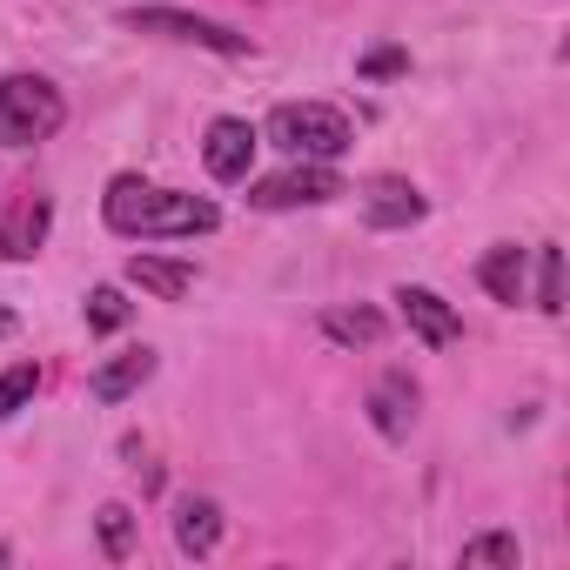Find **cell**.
I'll return each mask as SVG.
<instances>
[{"label": "cell", "mask_w": 570, "mask_h": 570, "mask_svg": "<svg viewBox=\"0 0 570 570\" xmlns=\"http://www.w3.org/2000/svg\"><path fill=\"white\" fill-rule=\"evenodd\" d=\"M155 370H161V356H155L148 343H135V350L108 356V363L88 376V396H95V403H128V396H135V390L155 376Z\"/></svg>", "instance_id": "obj_12"}, {"label": "cell", "mask_w": 570, "mask_h": 570, "mask_svg": "<svg viewBox=\"0 0 570 570\" xmlns=\"http://www.w3.org/2000/svg\"><path fill=\"white\" fill-rule=\"evenodd\" d=\"M456 563H463V570H517V563H523V543H517V530H476V537L456 550Z\"/></svg>", "instance_id": "obj_16"}, {"label": "cell", "mask_w": 570, "mask_h": 570, "mask_svg": "<svg viewBox=\"0 0 570 570\" xmlns=\"http://www.w3.org/2000/svg\"><path fill=\"white\" fill-rule=\"evenodd\" d=\"M476 282L490 289V303L517 309V303L530 296V248H517V242H497V248H483V262H476Z\"/></svg>", "instance_id": "obj_11"}, {"label": "cell", "mask_w": 570, "mask_h": 570, "mask_svg": "<svg viewBox=\"0 0 570 570\" xmlns=\"http://www.w3.org/2000/svg\"><path fill=\"white\" fill-rule=\"evenodd\" d=\"M255 148H262V128H248L242 115H222V121H208V135H202V168H208V181H222V188L248 181V168H255Z\"/></svg>", "instance_id": "obj_6"}, {"label": "cell", "mask_w": 570, "mask_h": 570, "mask_svg": "<svg viewBox=\"0 0 570 570\" xmlns=\"http://www.w3.org/2000/svg\"><path fill=\"white\" fill-rule=\"evenodd\" d=\"M262 141H275L289 161H343L356 148V121L330 101H282V108H268Z\"/></svg>", "instance_id": "obj_2"}, {"label": "cell", "mask_w": 570, "mask_h": 570, "mask_svg": "<svg viewBox=\"0 0 570 570\" xmlns=\"http://www.w3.org/2000/svg\"><path fill=\"white\" fill-rule=\"evenodd\" d=\"M323 336L343 343V350H370V343L390 336V316L370 309V303H356V309H330V316H323Z\"/></svg>", "instance_id": "obj_15"}, {"label": "cell", "mask_w": 570, "mask_h": 570, "mask_svg": "<svg viewBox=\"0 0 570 570\" xmlns=\"http://www.w3.org/2000/svg\"><path fill=\"white\" fill-rule=\"evenodd\" d=\"M35 390H41V370L35 363H8V370H0V423H14L35 403Z\"/></svg>", "instance_id": "obj_18"}, {"label": "cell", "mask_w": 570, "mask_h": 570, "mask_svg": "<svg viewBox=\"0 0 570 570\" xmlns=\"http://www.w3.org/2000/svg\"><path fill=\"white\" fill-rule=\"evenodd\" d=\"M128 316H135V303L115 289V282H108V289H88V330H95V336H115V330H128Z\"/></svg>", "instance_id": "obj_20"}, {"label": "cell", "mask_w": 570, "mask_h": 570, "mask_svg": "<svg viewBox=\"0 0 570 570\" xmlns=\"http://www.w3.org/2000/svg\"><path fill=\"white\" fill-rule=\"evenodd\" d=\"M0 336H14V309H0Z\"/></svg>", "instance_id": "obj_22"}, {"label": "cell", "mask_w": 570, "mask_h": 570, "mask_svg": "<svg viewBox=\"0 0 570 570\" xmlns=\"http://www.w3.org/2000/svg\"><path fill=\"white\" fill-rule=\"evenodd\" d=\"M396 303H403V323L416 330V343H430V350H450V343H463V316L436 296V289H423V282H403L396 289Z\"/></svg>", "instance_id": "obj_10"}, {"label": "cell", "mask_w": 570, "mask_h": 570, "mask_svg": "<svg viewBox=\"0 0 570 570\" xmlns=\"http://www.w3.org/2000/svg\"><path fill=\"white\" fill-rule=\"evenodd\" d=\"M101 222L121 242H195V235L222 228V208L208 195H181V188H161L141 175H115L101 195Z\"/></svg>", "instance_id": "obj_1"}, {"label": "cell", "mask_w": 570, "mask_h": 570, "mask_svg": "<svg viewBox=\"0 0 570 570\" xmlns=\"http://www.w3.org/2000/svg\"><path fill=\"white\" fill-rule=\"evenodd\" d=\"M356 75L363 81H396V75H410V48H370L356 61Z\"/></svg>", "instance_id": "obj_21"}, {"label": "cell", "mask_w": 570, "mask_h": 570, "mask_svg": "<svg viewBox=\"0 0 570 570\" xmlns=\"http://www.w3.org/2000/svg\"><path fill=\"white\" fill-rule=\"evenodd\" d=\"M68 128V101L48 75H0V148H41Z\"/></svg>", "instance_id": "obj_3"}, {"label": "cell", "mask_w": 570, "mask_h": 570, "mask_svg": "<svg viewBox=\"0 0 570 570\" xmlns=\"http://www.w3.org/2000/svg\"><path fill=\"white\" fill-rule=\"evenodd\" d=\"M530 255H537V309L557 323V316H563V248L543 242V248H530Z\"/></svg>", "instance_id": "obj_17"}, {"label": "cell", "mask_w": 570, "mask_h": 570, "mask_svg": "<svg viewBox=\"0 0 570 570\" xmlns=\"http://www.w3.org/2000/svg\"><path fill=\"white\" fill-rule=\"evenodd\" d=\"M363 410H370V423H376V436H383V443H410L416 410H423V390H416V376H410V370H383V376L370 383Z\"/></svg>", "instance_id": "obj_7"}, {"label": "cell", "mask_w": 570, "mask_h": 570, "mask_svg": "<svg viewBox=\"0 0 570 570\" xmlns=\"http://www.w3.org/2000/svg\"><path fill=\"white\" fill-rule=\"evenodd\" d=\"M343 195H356V188L336 175V161H289L282 175H268V181H248V208H268V215L330 208V202H343Z\"/></svg>", "instance_id": "obj_5"}, {"label": "cell", "mask_w": 570, "mask_h": 570, "mask_svg": "<svg viewBox=\"0 0 570 570\" xmlns=\"http://www.w3.org/2000/svg\"><path fill=\"white\" fill-rule=\"evenodd\" d=\"M48 228H55V202L41 188L14 195V208L0 215V255H8V262H35L41 242H48Z\"/></svg>", "instance_id": "obj_9"}, {"label": "cell", "mask_w": 570, "mask_h": 570, "mask_svg": "<svg viewBox=\"0 0 570 570\" xmlns=\"http://www.w3.org/2000/svg\"><path fill=\"white\" fill-rule=\"evenodd\" d=\"M222 530H228V517H222V503L215 497H181L175 503V550L181 557H215L222 550Z\"/></svg>", "instance_id": "obj_13"}, {"label": "cell", "mask_w": 570, "mask_h": 570, "mask_svg": "<svg viewBox=\"0 0 570 570\" xmlns=\"http://www.w3.org/2000/svg\"><path fill=\"white\" fill-rule=\"evenodd\" d=\"M121 28L135 35H155V41H181V48H208V55H255V41L228 21H208V14H188V8H121Z\"/></svg>", "instance_id": "obj_4"}, {"label": "cell", "mask_w": 570, "mask_h": 570, "mask_svg": "<svg viewBox=\"0 0 570 570\" xmlns=\"http://www.w3.org/2000/svg\"><path fill=\"white\" fill-rule=\"evenodd\" d=\"M95 530H101V557L121 563V557L135 550V510H128V503H101V510H95Z\"/></svg>", "instance_id": "obj_19"}, {"label": "cell", "mask_w": 570, "mask_h": 570, "mask_svg": "<svg viewBox=\"0 0 570 570\" xmlns=\"http://www.w3.org/2000/svg\"><path fill=\"white\" fill-rule=\"evenodd\" d=\"M128 282L155 303H188L195 296V262H181V255H128Z\"/></svg>", "instance_id": "obj_14"}, {"label": "cell", "mask_w": 570, "mask_h": 570, "mask_svg": "<svg viewBox=\"0 0 570 570\" xmlns=\"http://www.w3.org/2000/svg\"><path fill=\"white\" fill-rule=\"evenodd\" d=\"M423 215H430V195H423L416 181H403V175H376V181L363 188V222H370L376 235L416 228Z\"/></svg>", "instance_id": "obj_8"}]
</instances>
